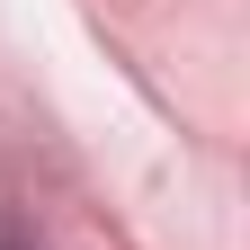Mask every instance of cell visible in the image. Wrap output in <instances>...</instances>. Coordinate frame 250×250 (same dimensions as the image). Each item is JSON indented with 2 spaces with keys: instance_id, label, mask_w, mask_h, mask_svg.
I'll return each mask as SVG.
<instances>
[{
  "instance_id": "obj_1",
  "label": "cell",
  "mask_w": 250,
  "mask_h": 250,
  "mask_svg": "<svg viewBox=\"0 0 250 250\" xmlns=\"http://www.w3.org/2000/svg\"><path fill=\"white\" fill-rule=\"evenodd\" d=\"M0 250H36V232H27L18 214H0Z\"/></svg>"
}]
</instances>
